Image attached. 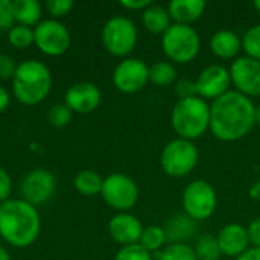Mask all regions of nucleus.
Here are the masks:
<instances>
[{"mask_svg": "<svg viewBox=\"0 0 260 260\" xmlns=\"http://www.w3.org/2000/svg\"><path fill=\"white\" fill-rule=\"evenodd\" d=\"M256 125V105L236 90H229L210 107L212 134L222 142L244 139Z\"/></svg>", "mask_w": 260, "mask_h": 260, "instance_id": "nucleus-1", "label": "nucleus"}, {"mask_svg": "<svg viewBox=\"0 0 260 260\" xmlns=\"http://www.w3.org/2000/svg\"><path fill=\"white\" fill-rule=\"evenodd\" d=\"M41 221L35 206L23 200L0 204V235L14 247H29L40 235Z\"/></svg>", "mask_w": 260, "mask_h": 260, "instance_id": "nucleus-2", "label": "nucleus"}, {"mask_svg": "<svg viewBox=\"0 0 260 260\" xmlns=\"http://www.w3.org/2000/svg\"><path fill=\"white\" fill-rule=\"evenodd\" d=\"M52 88L50 70L40 61H23L12 78L14 96L24 105L40 104Z\"/></svg>", "mask_w": 260, "mask_h": 260, "instance_id": "nucleus-3", "label": "nucleus"}, {"mask_svg": "<svg viewBox=\"0 0 260 260\" xmlns=\"http://www.w3.org/2000/svg\"><path fill=\"white\" fill-rule=\"evenodd\" d=\"M171 125L180 139H200L210 129V105L200 96L178 99L171 113Z\"/></svg>", "mask_w": 260, "mask_h": 260, "instance_id": "nucleus-4", "label": "nucleus"}, {"mask_svg": "<svg viewBox=\"0 0 260 260\" xmlns=\"http://www.w3.org/2000/svg\"><path fill=\"white\" fill-rule=\"evenodd\" d=\"M161 47L171 61L177 64H186L198 56L201 40L192 26L171 24V27L161 37Z\"/></svg>", "mask_w": 260, "mask_h": 260, "instance_id": "nucleus-5", "label": "nucleus"}, {"mask_svg": "<svg viewBox=\"0 0 260 260\" xmlns=\"http://www.w3.org/2000/svg\"><path fill=\"white\" fill-rule=\"evenodd\" d=\"M200 151L197 145L186 139L171 140L160 154V165L169 177L181 178L189 175L198 165Z\"/></svg>", "mask_w": 260, "mask_h": 260, "instance_id": "nucleus-6", "label": "nucleus"}, {"mask_svg": "<svg viewBox=\"0 0 260 260\" xmlns=\"http://www.w3.org/2000/svg\"><path fill=\"white\" fill-rule=\"evenodd\" d=\"M102 43L111 55L126 56L137 44V27L126 17H113L104 24Z\"/></svg>", "mask_w": 260, "mask_h": 260, "instance_id": "nucleus-7", "label": "nucleus"}, {"mask_svg": "<svg viewBox=\"0 0 260 260\" xmlns=\"http://www.w3.org/2000/svg\"><path fill=\"white\" fill-rule=\"evenodd\" d=\"M181 203L189 218L193 221H206L215 213L218 200L212 184L204 180H195L184 187Z\"/></svg>", "mask_w": 260, "mask_h": 260, "instance_id": "nucleus-8", "label": "nucleus"}, {"mask_svg": "<svg viewBox=\"0 0 260 260\" xmlns=\"http://www.w3.org/2000/svg\"><path fill=\"white\" fill-rule=\"evenodd\" d=\"M102 198L104 201L113 207L125 213L133 209L139 200V187L137 184L123 174H111L104 180L102 184Z\"/></svg>", "mask_w": 260, "mask_h": 260, "instance_id": "nucleus-9", "label": "nucleus"}, {"mask_svg": "<svg viewBox=\"0 0 260 260\" xmlns=\"http://www.w3.org/2000/svg\"><path fill=\"white\" fill-rule=\"evenodd\" d=\"M34 43L43 53L58 56L69 49L70 34L62 23L56 20H43L35 26Z\"/></svg>", "mask_w": 260, "mask_h": 260, "instance_id": "nucleus-10", "label": "nucleus"}, {"mask_svg": "<svg viewBox=\"0 0 260 260\" xmlns=\"http://www.w3.org/2000/svg\"><path fill=\"white\" fill-rule=\"evenodd\" d=\"M113 82L122 93L140 91L149 82V67L139 58H126L114 69Z\"/></svg>", "mask_w": 260, "mask_h": 260, "instance_id": "nucleus-11", "label": "nucleus"}, {"mask_svg": "<svg viewBox=\"0 0 260 260\" xmlns=\"http://www.w3.org/2000/svg\"><path fill=\"white\" fill-rule=\"evenodd\" d=\"M232 84L236 91L247 98L260 96V61L250 56H241L230 67Z\"/></svg>", "mask_w": 260, "mask_h": 260, "instance_id": "nucleus-12", "label": "nucleus"}, {"mask_svg": "<svg viewBox=\"0 0 260 260\" xmlns=\"http://www.w3.org/2000/svg\"><path fill=\"white\" fill-rule=\"evenodd\" d=\"M55 187H56L55 177L49 171L34 169L23 178L20 189H21L23 201L37 206L47 201L53 195Z\"/></svg>", "mask_w": 260, "mask_h": 260, "instance_id": "nucleus-13", "label": "nucleus"}, {"mask_svg": "<svg viewBox=\"0 0 260 260\" xmlns=\"http://www.w3.org/2000/svg\"><path fill=\"white\" fill-rule=\"evenodd\" d=\"M197 82V93L201 99H218L222 94H225L230 88L232 78H230V70H227L224 66L213 64L206 67Z\"/></svg>", "mask_w": 260, "mask_h": 260, "instance_id": "nucleus-14", "label": "nucleus"}, {"mask_svg": "<svg viewBox=\"0 0 260 260\" xmlns=\"http://www.w3.org/2000/svg\"><path fill=\"white\" fill-rule=\"evenodd\" d=\"M101 104V90L93 82H78L66 91V105L75 113H91Z\"/></svg>", "mask_w": 260, "mask_h": 260, "instance_id": "nucleus-15", "label": "nucleus"}, {"mask_svg": "<svg viewBox=\"0 0 260 260\" xmlns=\"http://www.w3.org/2000/svg\"><path fill=\"white\" fill-rule=\"evenodd\" d=\"M108 232L117 244L126 247L139 244L143 233V225L134 215L125 212L111 218L108 222Z\"/></svg>", "mask_w": 260, "mask_h": 260, "instance_id": "nucleus-16", "label": "nucleus"}, {"mask_svg": "<svg viewBox=\"0 0 260 260\" xmlns=\"http://www.w3.org/2000/svg\"><path fill=\"white\" fill-rule=\"evenodd\" d=\"M221 253L229 257H238L250 248L248 230L241 224H229L222 227L216 236Z\"/></svg>", "mask_w": 260, "mask_h": 260, "instance_id": "nucleus-17", "label": "nucleus"}, {"mask_svg": "<svg viewBox=\"0 0 260 260\" xmlns=\"http://www.w3.org/2000/svg\"><path fill=\"white\" fill-rule=\"evenodd\" d=\"M168 11H169L171 20H174L175 24L190 26V23L197 21L204 14L206 2L204 0H172L168 5Z\"/></svg>", "mask_w": 260, "mask_h": 260, "instance_id": "nucleus-18", "label": "nucleus"}, {"mask_svg": "<svg viewBox=\"0 0 260 260\" xmlns=\"http://www.w3.org/2000/svg\"><path fill=\"white\" fill-rule=\"evenodd\" d=\"M212 52L222 59L235 58L242 49V40L233 30H218L210 40Z\"/></svg>", "mask_w": 260, "mask_h": 260, "instance_id": "nucleus-19", "label": "nucleus"}, {"mask_svg": "<svg viewBox=\"0 0 260 260\" xmlns=\"http://www.w3.org/2000/svg\"><path fill=\"white\" fill-rule=\"evenodd\" d=\"M143 24L148 32L155 35H163L171 27V15L168 8L161 5H151L143 11Z\"/></svg>", "mask_w": 260, "mask_h": 260, "instance_id": "nucleus-20", "label": "nucleus"}, {"mask_svg": "<svg viewBox=\"0 0 260 260\" xmlns=\"http://www.w3.org/2000/svg\"><path fill=\"white\" fill-rule=\"evenodd\" d=\"M165 232L172 244H184V241L190 239L195 235L197 225L195 221L187 215H178L171 218Z\"/></svg>", "mask_w": 260, "mask_h": 260, "instance_id": "nucleus-21", "label": "nucleus"}, {"mask_svg": "<svg viewBox=\"0 0 260 260\" xmlns=\"http://www.w3.org/2000/svg\"><path fill=\"white\" fill-rule=\"evenodd\" d=\"M14 20L21 26H32L40 23L41 5L38 0H14L12 2Z\"/></svg>", "mask_w": 260, "mask_h": 260, "instance_id": "nucleus-22", "label": "nucleus"}, {"mask_svg": "<svg viewBox=\"0 0 260 260\" xmlns=\"http://www.w3.org/2000/svg\"><path fill=\"white\" fill-rule=\"evenodd\" d=\"M149 81L158 87H169L177 81V69L169 61H157L149 67Z\"/></svg>", "mask_w": 260, "mask_h": 260, "instance_id": "nucleus-23", "label": "nucleus"}, {"mask_svg": "<svg viewBox=\"0 0 260 260\" xmlns=\"http://www.w3.org/2000/svg\"><path fill=\"white\" fill-rule=\"evenodd\" d=\"M166 241H168V236H166L165 229H161L158 225H149V227L143 229V233L140 236L139 244L148 253H157L163 248Z\"/></svg>", "mask_w": 260, "mask_h": 260, "instance_id": "nucleus-24", "label": "nucleus"}, {"mask_svg": "<svg viewBox=\"0 0 260 260\" xmlns=\"http://www.w3.org/2000/svg\"><path fill=\"white\" fill-rule=\"evenodd\" d=\"M104 180L93 171H81L75 178V187L85 197H93L102 190Z\"/></svg>", "mask_w": 260, "mask_h": 260, "instance_id": "nucleus-25", "label": "nucleus"}, {"mask_svg": "<svg viewBox=\"0 0 260 260\" xmlns=\"http://www.w3.org/2000/svg\"><path fill=\"white\" fill-rule=\"evenodd\" d=\"M193 251H195L198 260H219V257L222 256L218 239H216V236H212V235L200 236L197 239Z\"/></svg>", "mask_w": 260, "mask_h": 260, "instance_id": "nucleus-26", "label": "nucleus"}, {"mask_svg": "<svg viewBox=\"0 0 260 260\" xmlns=\"http://www.w3.org/2000/svg\"><path fill=\"white\" fill-rule=\"evenodd\" d=\"M158 260H198V257L187 244H171L158 253Z\"/></svg>", "mask_w": 260, "mask_h": 260, "instance_id": "nucleus-27", "label": "nucleus"}, {"mask_svg": "<svg viewBox=\"0 0 260 260\" xmlns=\"http://www.w3.org/2000/svg\"><path fill=\"white\" fill-rule=\"evenodd\" d=\"M242 49L247 56L260 61V24L250 27L242 37Z\"/></svg>", "mask_w": 260, "mask_h": 260, "instance_id": "nucleus-28", "label": "nucleus"}, {"mask_svg": "<svg viewBox=\"0 0 260 260\" xmlns=\"http://www.w3.org/2000/svg\"><path fill=\"white\" fill-rule=\"evenodd\" d=\"M8 40L9 43L17 47V49H24V47H29L32 43H34V30L27 26H21V24H17V26H12L9 29V34H8Z\"/></svg>", "mask_w": 260, "mask_h": 260, "instance_id": "nucleus-29", "label": "nucleus"}, {"mask_svg": "<svg viewBox=\"0 0 260 260\" xmlns=\"http://www.w3.org/2000/svg\"><path fill=\"white\" fill-rule=\"evenodd\" d=\"M70 119H72V110L66 104H56L47 113V120L50 122V125L56 128L66 126L70 122Z\"/></svg>", "mask_w": 260, "mask_h": 260, "instance_id": "nucleus-30", "label": "nucleus"}, {"mask_svg": "<svg viewBox=\"0 0 260 260\" xmlns=\"http://www.w3.org/2000/svg\"><path fill=\"white\" fill-rule=\"evenodd\" d=\"M114 260H152V256L140 244H134L122 247L117 251Z\"/></svg>", "mask_w": 260, "mask_h": 260, "instance_id": "nucleus-31", "label": "nucleus"}, {"mask_svg": "<svg viewBox=\"0 0 260 260\" xmlns=\"http://www.w3.org/2000/svg\"><path fill=\"white\" fill-rule=\"evenodd\" d=\"M14 23V12H12V2L0 0V30L11 29Z\"/></svg>", "mask_w": 260, "mask_h": 260, "instance_id": "nucleus-32", "label": "nucleus"}, {"mask_svg": "<svg viewBox=\"0 0 260 260\" xmlns=\"http://www.w3.org/2000/svg\"><path fill=\"white\" fill-rule=\"evenodd\" d=\"M46 8L55 17L66 15L73 8V2L72 0H47L46 2Z\"/></svg>", "mask_w": 260, "mask_h": 260, "instance_id": "nucleus-33", "label": "nucleus"}, {"mask_svg": "<svg viewBox=\"0 0 260 260\" xmlns=\"http://www.w3.org/2000/svg\"><path fill=\"white\" fill-rule=\"evenodd\" d=\"M17 70V66L12 59V56L6 53H0V79H9L14 78Z\"/></svg>", "mask_w": 260, "mask_h": 260, "instance_id": "nucleus-34", "label": "nucleus"}, {"mask_svg": "<svg viewBox=\"0 0 260 260\" xmlns=\"http://www.w3.org/2000/svg\"><path fill=\"white\" fill-rule=\"evenodd\" d=\"M177 93H178L180 99L198 96V93H197V82H193L190 79H181V81H178V84H177Z\"/></svg>", "mask_w": 260, "mask_h": 260, "instance_id": "nucleus-35", "label": "nucleus"}, {"mask_svg": "<svg viewBox=\"0 0 260 260\" xmlns=\"http://www.w3.org/2000/svg\"><path fill=\"white\" fill-rule=\"evenodd\" d=\"M11 193V175L0 168V201H8V197Z\"/></svg>", "mask_w": 260, "mask_h": 260, "instance_id": "nucleus-36", "label": "nucleus"}, {"mask_svg": "<svg viewBox=\"0 0 260 260\" xmlns=\"http://www.w3.org/2000/svg\"><path fill=\"white\" fill-rule=\"evenodd\" d=\"M248 236H250V242L253 247L260 248V218H256L250 225H248Z\"/></svg>", "mask_w": 260, "mask_h": 260, "instance_id": "nucleus-37", "label": "nucleus"}, {"mask_svg": "<svg viewBox=\"0 0 260 260\" xmlns=\"http://www.w3.org/2000/svg\"><path fill=\"white\" fill-rule=\"evenodd\" d=\"M120 5L126 9H131V11H145L152 3L149 0H122Z\"/></svg>", "mask_w": 260, "mask_h": 260, "instance_id": "nucleus-38", "label": "nucleus"}, {"mask_svg": "<svg viewBox=\"0 0 260 260\" xmlns=\"http://www.w3.org/2000/svg\"><path fill=\"white\" fill-rule=\"evenodd\" d=\"M235 260H260V248L250 247L247 251H244L241 256H238Z\"/></svg>", "mask_w": 260, "mask_h": 260, "instance_id": "nucleus-39", "label": "nucleus"}, {"mask_svg": "<svg viewBox=\"0 0 260 260\" xmlns=\"http://www.w3.org/2000/svg\"><path fill=\"white\" fill-rule=\"evenodd\" d=\"M8 105H9V93L6 91V88L0 85V111H3Z\"/></svg>", "mask_w": 260, "mask_h": 260, "instance_id": "nucleus-40", "label": "nucleus"}, {"mask_svg": "<svg viewBox=\"0 0 260 260\" xmlns=\"http://www.w3.org/2000/svg\"><path fill=\"white\" fill-rule=\"evenodd\" d=\"M250 195H251V198H254V200H260V181L254 183V184L251 186Z\"/></svg>", "mask_w": 260, "mask_h": 260, "instance_id": "nucleus-41", "label": "nucleus"}, {"mask_svg": "<svg viewBox=\"0 0 260 260\" xmlns=\"http://www.w3.org/2000/svg\"><path fill=\"white\" fill-rule=\"evenodd\" d=\"M0 260H11L8 251H6L5 248H2V247H0Z\"/></svg>", "mask_w": 260, "mask_h": 260, "instance_id": "nucleus-42", "label": "nucleus"}, {"mask_svg": "<svg viewBox=\"0 0 260 260\" xmlns=\"http://www.w3.org/2000/svg\"><path fill=\"white\" fill-rule=\"evenodd\" d=\"M256 123H259L260 125V105L259 107H256Z\"/></svg>", "mask_w": 260, "mask_h": 260, "instance_id": "nucleus-43", "label": "nucleus"}, {"mask_svg": "<svg viewBox=\"0 0 260 260\" xmlns=\"http://www.w3.org/2000/svg\"><path fill=\"white\" fill-rule=\"evenodd\" d=\"M254 8L257 9V12L260 14V0H256V2H254Z\"/></svg>", "mask_w": 260, "mask_h": 260, "instance_id": "nucleus-44", "label": "nucleus"}]
</instances>
